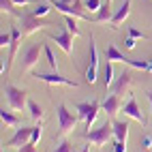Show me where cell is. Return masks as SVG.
Listing matches in <instances>:
<instances>
[{"label":"cell","instance_id":"obj_36","mask_svg":"<svg viewBox=\"0 0 152 152\" xmlns=\"http://www.w3.org/2000/svg\"><path fill=\"white\" fill-rule=\"evenodd\" d=\"M77 152H90V146H84L82 150H77Z\"/></svg>","mask_w":152,"mask_h":152},{"label":"cell","instance_id":"obj_2","mask_svg":"<svg viewBox=\"0 0 152 152\" xmlns=\"http://www.w3.org/2000/svg\"><path fill=\"white\" fill-rule=\"evenodd\" d=\"M111 137H114V122H111V120H105L99 129H92V131H86L84 133V139H88L90 144L96 146V148L105 146Z\"/></svg>","mask_w":152,"mask_h":152},{"label":"cell","instance_id":"obj_20","mask_svg":"<svg viewBox=\"0 0 152 152\" xmlns=\"http://www.w3.org/2000/svg\"><path fill=\"white\" fill-rule=\"evenodd\" d=\"M101 71H103V84H105V86H111V84H114V66H111L109 60L103 64V69H101Z\"/></svg>","mask_w":152,"mask_h":152},{"label":"cell","instance_id":"obj_17","mask_svg":"<svg viewBox=\"0 0 152 152\" xmlns=\"http://www.w3.org/2000/svg\"><path fill=\"white\" fill-rule=\"evenodd\" d=\"M0 11L13 15V17H22V15H24V11H19L13 0H0Z\"/></svg>","mask_w":152,"mask_h":152},{"label":"cell","instance_id":"obj_9","mask_svg":"<svg viewBox=\"0 0 152 152\" xmlns=\"http://www.w3.org/2000/svg\"><path fill=\"white\" fill-rule=\"evenodd\" d=\"M49 39H52V41H54L60 49H62L66 56H71V52H73V34L69 32V28H64L62 32H58V34L52 32V34H49Z\"/></svg>","mask_w":152,"mask_h":152},{"label":"cell","instance_id":"obj_25","mask_svg":"<svg viewBox=\"0 0 152 152\" xmlns=\"http://www.w3.org/2000/svg\"><path fill=\"white\" fill-rule=\"evenodd\" d=\"M41 135H43V122L39 120V124H34V129H32V137H30V144L37 146V144H39V139H41Z\"/></svg>","mask_w":152,"mask_h":152},{"label":"cell","instance_id":"obj_16","mask_svg":"<svg viewBox=\"0 0 152 152\" xmlns=\"http://www.w3.org/2000/svg\"><path fill=\"white\" fill-rule=\"evenodd\" d=\"M114 122V139L118 141H129V124L124 122V120H111Z\"/></svg>","mask_w":152,"mask_h":152},{"label":"cell","instance_id":"obj_39","mask_svg":"<svg viewBox=\"0 0 152 152\" xmlns=\"http://www.w3.org/2000/svg\"><path fill=\"white\" fill-rule=\"evenodd\" d=\"M105 2H109V4H111V0H105Z\"/></svg>","mask_w":152,"mask_h":152},{"label":"cell","instance_id":"obj_11","mask_svg":"<svg viewBox=\"0 0 152 152\" xmlns=\"http://www.w3.org/2000/svg\"><path fill=\"white\" fill-rule=\"evenodd\" d=\"M32 77H37L39 82H45V84H58V86H73L77 88V82H73V79H69V77H62V75H58V73H34Z\"/></svg>","mask_w":152,"mask_h":152},{"label":"cell","instance_id":"obj_3","mask_svg":"<svg viewBox=\"0 0 152 152\" xmlns=\"http://www.w3.org/2000/svg\"><path fill=\"white\" fill-rule=\"evenodd\" d=\"M75 109H77L79 118L86 122V129H92L94 120H96V116H99V111L103 109V107H101V103L94 99V101H82V103H77Z\"/></svg>","mask_w":152,"mask_h":152},{"label":"cell","instance_id":"obj_28","mask_svg":"<svg viewBox=\"0 0 152 152\" xmlns=\"http://www.w3.org/2000/svg\"><path fill=\"white\" fill-rule=\"evenodd\" d=\"M9 45H11V30L9 32L2 30V34H0V49L4 52V47H9Z\"/></svg>","mask_w":152,"mask_h":152},{"label":"cell","instance_id":"obj_31","mask_svg":"<svg viewBox=\"0 0 152 152\" xmlns=\"http://www.w3.org/2000/svg\"><path fill=\"white\" fill-rule=\"evenodd\" d=\"M135 47H137V39L126 37V39H124V49H129V52H131V49H135Z\"/></svg>","mask_w":152,"mask_h":152},{"label":"cell","instance_id":"obj_34","mask_svg":"<svg viewBox=\"0 0 152 152\" xmlns=\"http://www.w3.org/2000/svg\"><path fill=\"white\" fill-rule=\"evenodd\" d=\"M13 2H15L17 7H28L30 2H32V0H13Z\"/></svg>","mask_w":152,"mask_h":152},{"label":"cell","instance_id":"obj_19","mask_svg":"<svg viewBox=\"0 0 152 152\" xmlns=\"http://www.w3.org/2000/svg\"><path fill=\"white\" fill-rule=\"evenodd\" d=\"M0 118H2V124H4V126H17L19 122H22L15 114H11V111H7V109L0 111Z\"/></svg>","mask_w":152,"mask_h":152},{"label":"cell","instance_id":"obj_33","mask_svg":"<svg viewBox=\"0 0 152 152\" xmlns=\"http://www.w3.org/2000/svg\"><path fill=\"white\" fill-rule=\"evenodd\" d=\"M15 152H39V150H37L32 144H26V146H22V148H17Z\"/></svg>","mask_w":152,"mask_h":152},{"label":"cell","instance_id":"obj_8","mask_svg":"<svg viewBox=\"0 0 152 152\" xmlns=\"http://www.w3.org/2000/svg\"><path fill=\"white\" fill-rule=\"evenodd\" d=\"M131 84H133V75H131V71H122L116 79H114V84H111V92L114 94H129V88H131Z\"/></svg>","mask_w":152,"mask_h":152},{"label":"cell","instance_id":"obj_18","mask_svg":"<svg viewBox=\"0 0 152 152\" xmlns=\"http://www.w3.org/2000/svg\"><path fill=\"white\" fill-rule=\"evenodd\" d=\"M111 15H114V13H111V4H109V2H103V4H101V9L94 13V22H99V24L109 22Z\"/></svg>","mask_w":152,"mask_h":152},{"label":"cell","instance_id":"obj_27","mask_svg":"<svg viewBox=\"0 0 152 152\" xmlns=\"http://www.w3.org/2000/svg\"><path fill=\"white\" fill-rule=\"evenodd\" d=\"M139 150H144V152H148V150H152V135H144L141 137V141H139Z\"/></svg>","mask_w":152,"mask_h":152},{"label":"cell","instance_id":"obj_10","mask_svg":"<svg viewBox=\"0 0 152 152\" xmlns=\"http://www.w3.org/2000/svg\"><path fill=\"white\" fill-rule=\"evenodd\" d=\"M32 129H34V126H22V129H15V135L7 141V146H11V148H22V146L30 144Z\"/></svg>","mask_w":152,"mask_h":152},{"label":"cell","instance_id":"obj_26","mask_svg":"<svg viewBox=\"0 0 152 152\" xmlns=\"http://www.w3.org/2000/svg\"><path fill=\"white\" fill-rule=\"evenodd\" d=\"M101 0H84V7H86V11L88 13H96L99 9H101Z\"/></svg>","mask_w":152,"mask_h":152},{"label":"cell","instance_id":"obj_37","mask_svg":"<svg viewBox=\"0 0 152 152\" xmlns=\"http://www.w3.org/2000/svg\"><path fill=\"white\" fill-rule=\"evenodd\" d=\"M62 2H66V4H73V2H75V0H62Z\"/></svg>","mask_w":152,"mask_h":152},{"label":"cell","instance_id":"obj_15","mask_svg":"<svg viewBox=\"0 0 152 152\" xmlns=\"http://www.w3.org/2000/svg\"><path fill=\"white\" fill-rule=\"evenodd\" d=\"M105 60H109V62H122V64H129L131 58H126L122 52H120L116 43H107V47H105Z\"/></svg>","mask_w":152,"mask_h":152},{"label":"cell","instance_id":"obj_22","mask_svg":"<svg viewBox=\"0 0 152 152\" xmlns=\"http://www.w3.org/2000/svg\"><path fill=\"white\" fill-rule=\"evenodd\" d=\"M37 17H45V15H49V11H52V4H47V2H39L34 9H30Z\"/></svg>","mask_w":152,"mask_h":152},{"label":"cell","instance_id":"obj_38","mask_svg":"<svg viewBox=\"0 0 152 152\" xmlns=\"http://www.w3.org/2000/svg\"><path fill=\"white\" fill-rule=\"evenodd\" d=\"M150 75H152V60H150Z\"/></svg>","mask_w":152,"mask_h":152},{"label":"cell","instance_id":"obj_13","mask_svg":"<svg viewBox=\"0 0 152 152\" xmlns=\"http://www.w3.org/2000/svg\"><path fill=\"white\" fill-rule=\"evenodd\" d=\"M129 13H131V0H124V2L122 4H120V9H118V11L114 13V15H111V19H109V28H118V26H122V22H124V19L129 17Z\"/></svg>","mask_w":152,"mask_h":152},{"label":"cell","instance_id":"obj_30","mask_svg":"<svg viewBox=\"0 0 152 152\" xmlns=\"http://www.w3.org/2000/svg\"><path fill=\"white\" fill-rule=\"evenodd\" d=\"M129 37L137 39V41H141V39H146V34L141 32V30H137V28H129Z\"/></svg>","mask_w":152,"mask_h":152},{"label":"cell","instance_id":"obj_35","mask_svg":"<svg viewBox=\"0 0 152 152\" xmlns=\"http://www.w3.org/2000/svg\"><path fill=\"white\" fill-rule=\"evenodd\" d=\"M148 99H150V114H152V90L148 92Z\"/></svg>","mask_w":152,"mask_h":152},{"label":"cell","instance_id":"obj_23","mask_svg":"<svg viewBox=\"0 0 152 152\" xmlns=\"http://www.w3.org/2000/svg\"><path fill=\"white\" fill-rule=\"evenodd\" d=\"M28 109H30V116H32V120H41L43 118V109L39 103H34V101H28Z\"/></svg>","mask_w":152,"mask_h":152},{"label":"cell","instance_id":"obj_24","mask_svg":"<svg viewBox=\"0 0 152 152\" xmlns=\"http://www.w3.org/2000/svg\"><path fill=\"white\" fill-rule=\"evenodd\" d=\"M43 54H45V58H47V62H49V66H52L54 71H58V58L54 56V52H52V47H49L47 43H45V49H43Z\"/></svg>","mask_w":152,"mask_h":152},{"label":"cell","instance_id":"obj_5","mask_svg":"<svg viewBox=\"0 0 152 152\" xmlns=\"http://www.w3.org/2000/svg\"><path fill=\"white\" fill-rule=\"evenodd\" d=\"M4 94H7V103L11 109L22 111L24 107H28V92L26 90H19L13 84H4Z\"/></svg>","mask_w":152,"mask_h":152},{"label":"cell","instance_id":"obj_4","mask_svg":"<svg viewBox=\"0 0 152 152\" xmlns=\"http://www.w3.org/2000/svg\"><path fill=\"white\" fill-rule=\"evenodd\" d=\"M19 30H22L24 37H30L32 32H39V30H43L45 26H49V22H45L43 17H37L32 11H24V15L19 17Z\"/></svg>","mask_w":152,"mask_h":152},{"label":"cell","instance_id":"obj_32","mask_svg":"<svg viewBox=\"0 0 152 152\" xmlns=\"http://www.w3.org/2000/svg\"><path fill=\"white\" fill-rule=\"evenodd\" d=\"M111 152H126V144H124V141L114 139V150H111Z\"/></svg>","mask_w":152,"mask_h":152},{"label":"cell","instance_id":"obj_14","mask_svg":"<svg viewBox=\"0 0 152 152\" xmlns=\"http://www.w3.org/2000/svg\"><path fill=\"white\" fill-rule=\"evenodd\" d=\"M101 107H103V111H105V114H107L109 118H114V116L118 114V111L122 109V101H120V96H118V94L111 92V94L103 101V103H101Z\"/></svg>","mask_w":152,"mask_h":152},{"label":"cell","instance_id":"obj_12","mask_svg":"<svg viewBox=\"0 0 152 152\" xmlns=\"http://www.w3.org/2000/svg\"><path fill=\"white\" fill-rule=\"evenodd\" d=\"M122 111H124V116L137 120V122H141V124H146V118H144V114L139 111V107H137V99H135L133 94L126 99V103H122Z\"/></svg>","mask_w":152,"mask_h":152},{"label":"cell","instance_id":"obj_21","mask_svg":"<svg viewBox=\"0 0 152 152\" xmlns=\"http://www.w3.org/2000/svg\"><path fill=\"white\" fill-rule=\"evenodd\" d=\"M77 17L73 15H64V26L69 28V32L73 34V37H79V28H77V22H75Z\"/></svg>","mask_w":152,"mask_h":152},{"label":"cell","instance_id":"obj_29","mask_svg":"<svg viewBox=\"0 0 152 152\" xmlns=\"http://www.w3.org/2000/svg\"><path fill=\"white\" fill-rule=\"evenodd\" d=\"M52 152H73V144H71V141H62V144Z\"/></svg>","mask_w":152,"mask_h":152},{"label":"cell","instance_id":"obj_1","mask_svg":"<svg viewBox=\"0 0 152 152\" xmlns=\"http://www.w3.org/2000/svg\"><path fill=\"white\" fill-rule=\"evenodd\" d=\"M56 116H58V135H66V133H71V131L77 126V122L82 120V118H79V114L69 111V107H66L64 103H58V107H56Z\"/></svg>","mask_w":152,"mask_h":152},{"label":"cell","instance_id":"obj_7","mask_svg":"<svg viewBox=\"0 0 152 152\" xmlns=\"http://www.w3.org/2000/svg\"><path fill=\"white\" fill-rule=\"evenodd\" d=\"M96 71H99V49L94 43V37L90 34V52H88V71H86V82L94 84L96 82Z\"/></svg>","mask_w":152,"mask_h":152},{"label":"cell","instance_id":"obj_6","mask_svg":"<svg viewBox=\"0 0 152 152\" xmlns=\"http://www.w3.org/2000/svg\"><path fill=\"white\" fill-rule=\"evenodd\" d=\"M45 49V43H32L26 52L22 54V64H19V71L22 73H28L30 69H34L39 64V58H41V52Z\"/></svg>","mask_w":152,"mask_h":152}]
</instances>
